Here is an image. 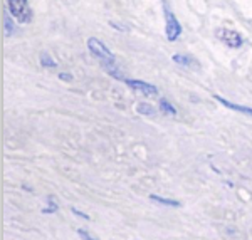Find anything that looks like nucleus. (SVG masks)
I'll return each mask as SVG.
<instances>
[{"label":"nucleus","instance_id":"nucleus-10","mask_svg":"<svg viewBox=\"0 0 252 240\" xmlns=\"http://www.w3.org/2000/svg\"><path fill=\"white\" fill-rule=\"evenodd\" d=\"M173 60H175V62H178V64H184V66H190V64H192V59H187L185 56H177V54H175Z\"/></svg>","mask_w":252,"mask_h":240},{"label":"nucleus","instance_id":"nucleus-5","mask_svg":"<svg viewBox=\"0 0 252 240\" xmlns=\"http://www.w3.org/2000/svg\"><path fill=\"white\" fill-rule=\"evenodd\" d=\"M220 39L227 44V46H232V47H239L242 44V37L235 30H222Z\"/></svg>","mask_w":252,"mask_h":240},{"label":"nucleus","instance_id":"nucleus-11","mask_svg":"<svg viewBox=\"0 0 252 240\" xmlns=\"http://www.w3.org/2000/svg\"><path fill=\"white\" fill-rule=\"evenodd\" d=\"M40 64H42V66H49V67L58 66V64H56V60H52L49 56H42V58H40Z\"/></svg>","mask_w":252,"mask_h":240},{"label":"nucleus","instance_id":"nucleus-3","mask_svg":"<svg viewBox=\"0 0 252 240\" xmlns=\"http://www.w3.org/2000/svg\"><path fill=\"white\" fill-rule=\"evenodd\" d=\"M165 10V19H166V37H168V40H177L178 37H180L182 34V26L180 22L177 20V17L173 15V12L168 9V5L163 7Z\"/></svg>","mask_w":252,"mask_h":240},{"label":"nucleus","instance_id":"nucleus-4","mask_svg":"<svg viewBox=\"0 0 252 240\" xmlns=\"http://www.w3.org/2000/svg\"><path fill=\"white\" fill-rule=\"evenodd\" d=\"M126 84H128L129 88L141 91V92H143V94H146V96H155L157 92H158V89H157L155 86H152V84H148V83H143V81H131V79H126Z\"/></svg>","mask_w":252,"mask_h":240},{"label":"nucleus","instance_id":"nucleus-7","mask_svg":"<svg viewBox=\"0 0 252 240\" xmlns=\"http://www.w3.org/2000/svg\"><path fill=\"white\" fill-rule=\"evenodd\" d=\"M152 200H155L158 203H163V205H168V207H178L180 203L178 202H173V200H168V198H163V197H157V195H152Z\"/></svg>","mask_w":252,"mask_h":240},{"label":"nucleus","instance_id":"nucleus-1","mask_svg":"<svg viewBox=\"0 0 252 240\" xmlns=\"http://www.w3.org/2000/svg\"><path fill=\"white\" fill-rule=\"evenodd\" d=\"M88 47H89V51L93 52V56H96V58L103 62V66L108 69V72H111V74H115L118 77L116 66H115V56L108 51V47L104 46L101 40H97L94 37H91L88 40Z\"/></svg>","mask_w":252,"mask_h":240},{"label":"nucleus","instance_id":"nucleus-2","mask_svg":"<svg viewBox=\"0 0 252 240\" xmlns=\"http://www.w3.org/2000/svg\"><path fill=\"white\" fill-rule=\"evenodd\" d=\"M29 0H7V9L12 15H14L15 20L19 22H29L31 19V10L29 5H27Z\"/></svg>","mask_w":252,"mask_h":240},{"label":"nucleus","instance_id":"nucleus-9","mask_svg":"<svg viewBox=\"0 0 252 240\" xmlns=\"http://www.w3.org/2000/svg\"><path fill=\"white\" fill-rule=\"evenodd\" d=\"M136 109H138L140 113H143V115H152V116L155 115V109H153L152 106L145 104V103H140V104H138V106H136Z\"/></svg>","mask_w":252,"mask_h":240},{"label":"nucleus","instance_id":"nucleus-6","mask_svg":"<svg viewBox=\"0 0 252 240\" xmlns=\"http://www.w3.org/2000/svg\"><path fill=\"white\" fill-rule=\"evenodd\" d=\"M217 101H220L223 106H227V108L234 109V111H239V113H246V115H251L252 116V109L247 108V106H239V104H234V103H229V101H225L223 97L217 96Z\"/></svg>","mask_w":252,"mask_h":240},{"label":"nucleus","instance_id":"nucleus-8","mask_svg":"<svg viewBox=\"0 0 252 240\" xmlns=\"http://www.w3.org/2000/svg\"><path fill=\"white\" fill-rule=\"evenodd\" d=\"M160 108L163 109L165 113H168V115H177V109H175L173 106L170 104L166 99H161V101H160Z\"/></svg>","mask_w":252,"mask_h":240}]
</instances>
